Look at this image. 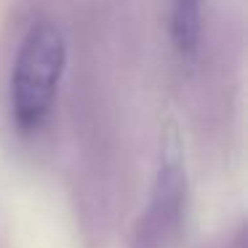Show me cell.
<instances>
[{
	"instance_id": "1",
	"label": "cell",
	"mask_w": 248,
	"mask_h": 248,
	"mask_svg": "<svg viewBox=\"0 0 248 248\" xmlns=\"http://www.w3.org/2000/svg\"><path fill=\"white\" fill-rule=\"evenodd\" d=\"M67 67V40L48 19L32 22L19 43L11 70V118L22 134H32L54 109Z\"/></svg>"
},
{
	"instance_id": "2",
	"label": "cell",
	"mask_w": 248,
	"mask_h": 248,
	"mask_svg": "<svg viewBox=\"0 0 248 248\" xmlns=\"http://www.w3.org/2000/svg\"><path fill=\"white\" fill-rule=\"evenodd\" d=\"M187 205V173L176 139H168L163 147L160 168L152 184L150 205L139 227L141 248H168L179 237L182 216Z\"/></svg>"
},
{
	"instance_id": "3",
	"label": "cell",
	"mask_w": 248,
	"mask_h": 248,
	"mask_svg": "<svg viewBox=\"0 0 248 248\" xmlns=\"http://www.w3.org/2000/svg\"><path fill=\"white\" fill-rule=\"evenodd\" d=\"M168 32L182 62L198 59L203 40V0H171Z\"/></svg>"
}]
</instances>
